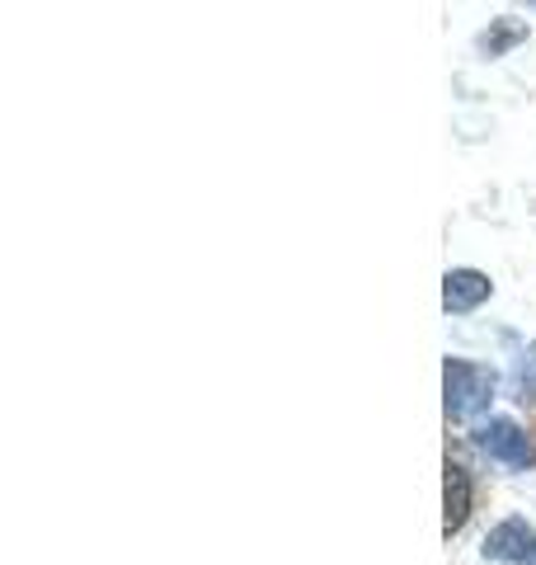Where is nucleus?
Instances as JSON below:
<instances>
[{"instance_id": "nucleus-4", "label": "nucleus", "mask_w": 536, "mask_h": 565, "mask_svg": "<svg viewBox=\"0 0 536 565\" xmlns=\"http://www.w3.org/2000/svg\"><path fill=\"white\" fill-rule=\"evenodd\" d=\"M490 297V278L475 269H452L442 278V307L447 311H475Z\"/></svg>"}, {"instance_id": "nucleus-2", "label": "nucleus", "mask_w": 536, "mask_h": 565, "mask_svg": "<svg viewBox=\"0 0 536 565\" xmlns=\"http://www.w3.org/2000/svg\"><path fill=\"white\" fill-rule=\"evenodd\" d=\"M475 444L485 448L494 462H504V467H532V438L517 429L513 419H490V424H480L475 429Z\"/></svg>"}, {"instance_id": "nucleus-5", "label": "nucleus", "mask_w": 536, "mask_h": 565, "mask_svg": "<svg viewBox=\"0 0 536 565\" xmlns=\"http://www.w3.org/2000/svg\"><path fill=\"white\" fill-rule=\"evenodd\" d=\"M467 519H471V476H467V467H447V519H442L447 537Z\"/></svg>"}, {"instance_id": "nucleus-3", "label": "nucleus", "mask_w": 536, "mask_h": 565, "mask_svg": "<svg viewBox=\"0 0 536 565\" xmlns=\"http://www.w3.org/2000/svg\"><path fill=\"white\" fill-rule=\"evenodd\" d=\"M485 556L504 565H536V527L527 519H504L485 537Z\"/></svg>"}, {"instance_id": "nucleus-6", "label": "nucleus", "mask_w": 536, "mask_h": 565, "mask_svg": "<svg viewBox=\"0 0 536 565\" xmlns=\"http://www.w3.org/2000/svg\"><path fill=\"white\" fill-rule=\"evenodd\" d=\"M517 39H523V29H517V24H499L494 39L485 33V39H480V47H485L490 57H494V52H504V47H508V43H517Z\"/></svg>"}, {"instance_id": "nucleus-7", "label": "nucleus", "mask_w": 536, "mask_h": 565, "mask_svg": "<svg viewBox=\"0 0 536 565\" xmlns=\"http://www.w3.org/2000/svg\"><path fill=\"white\" fill-rule=\"evenodd\" d=\"M532 6H536V0H532Z\"/></svg>"}, {"instance_id": "nucleus-1", "label": "nucleus", "mask_w": 536, "mask_h": 565, "mask_svg": "<svg viewBox=\"0 0 536 565\" xmlns=\"http://www.w3.org/2000/svg\"><path fill=\"white\" fill-rule=\"evenodd\" d=\"M442 386H447V415H452V419H471L475 411H485V405H490L499 382H494L490 367L467 363V359H447Z\"/></svg>"}]
</instances>
